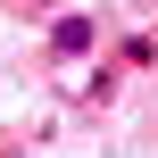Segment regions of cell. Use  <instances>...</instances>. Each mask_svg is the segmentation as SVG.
Wrapping results in <instances>:
<instances>
[{"label":"cell","mask_w":158,"mask_h":158,"mask_svg":"<svg viewBox=\"0 0 158 158\" xmlns=\"http://www.w3.org/2000/svg\"><path fill=\"white\" fill-rule=\"evenodd\" d=\"M92 42V17H58V50H83Z\"/></svg>","instance_id":"1"}]
</instances>
